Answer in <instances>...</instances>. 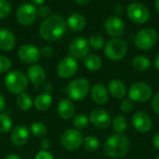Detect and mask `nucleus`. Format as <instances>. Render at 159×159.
Returning a JSON list of instances; mask_svg holds the SVG:
<instances>
[{
  "label": "nucleus",
  "instance_id": "obj_1",
  "mask_svg": "<svg viewBox=\"0 0 159 159\" xmlns=\"http://www.w3.org/2000/svg\"><path fill=\"white\" fill-rule=\"evenodd\" d=\"M67 30L65 19L58 14H53L46 18L40 25L39 33L48 41H57L63 37Z\"/></svg>",
  "mask_w": 159,
  "mask_h": 159
},
{
  "label": "nucleus",
  "instance_id": "obj_2",
  "mask_svg": "<svg viewBox=\"0 0 159 159\" xmlns=\"http://www.w3.org/2000/svg\"><path fill=\"white\" fill-rule=\"evenodd\" d=\"M129 146V140L127 136L116 133L111 135L105 141L103 150L107 157L112 158H120L128 153Z\"/></svg>",
  "mask_w": 159,
  "mask_h": 159
},
{
  "label": "nucleus",
  "instance_id": "obj_3",
  "mask_svg": "<svg viewBox=\"0 0 159 159\" xmlns=\"http://www.w3.org/2000/svg\"><path fill=\"white\" fill-rule=\"evenodd\" d=\"M5 86L12 94L20 95L24 92L28 85L27 76L19 70L11 71L5 77Z\"/></svg>",
  "mask_w": 159,
  "mask_h": 159
},
{
  "label": "nucleus",
  "instance_id": "obj_4",
  "mask_svg": "<svg viewBox=\"0 0 159 159\" xmlns=\"http://www.w3.org/2000/svg\"><path fill=\"white\" fill-rule=\"evenodd\" d=\"M90 91V84L89 82L84 78H78L72 81L67 88L66 93L70 99L79 101L84 99Z\"/></svg>",
  "mask_w": 159,
  "mask_h": 159
},
{
  "label": "nucleus",
  "instance_id": "obj_5",
  "mask_svg": "<svg viewBox=\"0 0 159 159\" xmlns=\"http://www.w3.org/2000/svg\"><path fill=\"white\" fill-rule=\"evenodd\" d=\"M157 32L150 27L143 28L137 33L134 38L135 46L143 51H148L152 49L157 42Z\"/></svg>",
  "mask_w": 159,
  "mask_h": 159
},
{
  "label": "nucleus",
  "instance_id": "obj_6",
  "mask_svg": "<svg viewBox=\"0 0 159 159\" xmlns=\"http://www.w3.org/2000/svg\"><path fill=\"white\" fill-rule=\"evenodd\" d=\"M128 52V45L121 38H113L104 46V53L106 57L112 61H119L126 56Z\"/></svg>",
  "mask_w": 159,
  "mask_h": 159
},
{
  "label": "nucleus",
  "instance_id": "obj_7",
  "mask_svg": "<svg viewBox=\"0 0 159 159\" xmlns=\"http://www.w3.org/2000/svg\"><path fill=\"white\" fill-rule=\"evenodd\" d=\"M153 90L149 84L143 82H136L132 83L129 89V97L132 101L146 102L152 98Z\"/></svg>",
  "mask_w": 159,
  "mask_h": 159
},
{
  "label": "nucleus",
  "instance_id": "obj_8",
  "mask_svg": "<svg viewBox=\"0 0 159 159\" xmlns=\"http://www.w3.org/2000/svg\"><path fill=\"white\" fill-rule=\"evenodd\" d=\"M129 20L136 24H143L148 22L150 18V12L146 6L140 2H134L130 4L127 10Z\"/></svg>",
  "mask_w": 159,
  "mask_h": 159
},
{
  "label": "nucleus",
  "instance_id": "obj_9",
  "mask_svg": "<svg viewBox=\"0 0 159 159\" xmlns=\"http://www.w3.org/2000/svg\"><path fill=\"white\" fill-rule=\"evenodd\" d=\"M83 135L79 130L70 128L63 132L61 138V142L62 147L67 151H75L83 144Z\"/></svg>",
  "mask_w": 159,
  "mask_h": 159
},
{
  "label": "nucleus",
  "instance_id": "obj_10",
  "mask_svg": "<svg viewBox=\"0 0 159 159\" xmlns=\"http://www.w3.org/2000/svg\"><path fill=\"white\" fill-rule=\"evenodd\" d=\"M78 70V63L75 58L67 56L61 59L56 68L57 74L61 79L72 78Z\"/></svg>",
  "mask_w": 159,
  "mask_h": 159
},
{
  "label": "nucleus",
  "instance_id": "obj_11",
  "mask_svg": "<svg viewBox=\"0 0 159 159\" xmlns=\"http://www.w3.org/2000/svg\"><path fill=\"white\" fill-rule=\"evenodd\" d=\"M70 55L75 59L85 58L90 52V46L89 40L85 37H76L69 45Z\"/></svg>",
  "mask_w": 159,
  "mask_h": 159
},
{
  "label": "nucleus",
  "instance_id": "obj_12",
  "mask_svg": "<svg viewBox=\"0 0 159 159\" xmlns=\"http://www.w3.org/2000/svg\"><path fill=\"white\" fill-rule=\"evenodd\" d=\"M37 17V9L34 5L29 3L21 4L17 10L18 22L22 25L32 24Z\"/></svg>",
  "mask_w": 159,
  "mask_h": 159
},
{
  "label": "nucleus",
  "instance_id": "obj_13",
  "mask_svg": "<svg viewBox=\"0 0 159 159\" xmlns=\"http://www.w3.org/2000/svg\"><path fill=\"white\" fill-rule=\"evenodd\" d=\"M89 122L99 129H105L112 124L110 113L103 109H95L89 114Z\"/></svg>",
  "mask_w": 159,
  "mask_h": 159
},
{
  "label": "nucleus",
  "instance_id": "obj_14",
  "mask_svg": "<svg viewBox=\"0 0 159 159\" xmlns=\"http://www.w3.org/2000/svg\"><path fill=\"white\" fill-rule=\"evenodd\" d=\"M18 56L22 63L29 65H35V63H37L41 57L40 51L36 47L29 44L22 45L19 49Z\"/></svg>",
  "mask_w": 159,
  "mask_h": 159
},
{
  "label": "nucleus",
  "instance_id": "obj_15",
  "mask_svg": "<svg viewBox=\"0 0 159 159\" xmlns=\"http://www.w3.org/2000/svg\"><path fill=\"white\" fill-rule=\"evenodd\" d=\"M131 122H132V126L134 129L140 133L149 132L153 126L151 117L143 112H138L134 113L132 116Z\"/></svg>",
  "mask_w": 159,
  "mask_h": 159
},
{
  "label": "nucleus",
  "instance_id": "obj_16",
  "mask_svg": "<svg viewBox=\"0 0 159 159\" xmlns=\"http://www.w3.org/2000/svg\"><path fill=\"white\" fill-rule=\"evenodd\" d=\"M104 27L107 34L115 38L120 37L125 31V23L123 20L116 16L109 17L105 21Z\"/></svg>",
  "mask_w": 159,
  "mask_h": 159
},
{
  "label": "nucleus",
  "instance_id": "obj_17",
  "mask_svg": "<svg viewBox=\"0 0 159 159\" xmlns=\"http://www.w3.org/2000/svg\"><path fill=\"white\" fill-rule=\"evenodd\" d=\"M29 137H30L29 128L23 125H19L12 130L10 135V140L15 146L20 147L24 145L28 142Z\"/></svg>",
  "mask_w": 159,
  "mask_h": 159
},
{
  "label": "nucleus",
  "instance_id": "obj_18",
  "mask_svg": "<svg viewBox=\"0 0 159 159\" xmlns=\"http://www.w3.org/2000/svg\"><path fill=\"white\" fill-rule=\"evenodd\" d=\"M92 100L98 105H104L109 99L107 88L102 83H96L90 90Z\"/></svg>",
  "mask_w": 159,
  "mask_h": 159
},
{
  "label": "nucleus",
  "instance_id": "obj_19",
  "mask_svg": "<svg viewBox=\"0 0 159 159\" xmlns=\"http://www.w3.org/2000/svg\"><path fill=\"white\" fill-rule=\"evenodd\" d=\"M27 78L34 85H40L46 81V71L38 65H31L27 69Z\"/></svg>",
  "mask_w": 159,
  "mask_h": 159
},
{
  "label": "nucleus",
  "instance_id": "obj_20",
  "mask_svg": "<svg viewBox=\"0 0 159 159\" xmlns=\"http://www.w3.org/2000/svg\"><path fill=\"white\" fill-rule=\"evenodd\" d=\"M75 109L74 103L70 98H62L58 104V108H57L58 114L63 120L71 119L75 114Z\"/></svg>",
  "mask_w": 159,
  "mask_h": 159
},
{
  "label": "nucleus",
  "instance_id": "obj_21",
  "mask_svg": "<svg viewBox=\"0 0 159 159\" xmlns=\"http://www.w3.org/2000/svg\"><path fill=\"white\" fill-rule=\"evenodd\" d=\"M108 92L113 97L121 99L127 94V87L122 81L118 79H113L108 83Z\"/></svg>",
  "mask_w": 159,
  "mask_h": 159
},
{
  "label": "nucleus",
  "instance_id": "obj_22",
  "mask_svg": "<svg viewBox=\"0 0 159 159\" xmlns=\"http://www.w3.org/2000/svg\"><path fill=\"white\" fill-rule=\"evenodd\" d=\"M16 44V37L14 34L5 28H0V50L10 51Z\"/></svg>",
  "mask_w": 159,
  "mask_h": 159
},
{
  "label": "nucleus",
  "instance_id": "obj_23",
  "mask_svg": "<svg viewBox=\"0 0 159 159\" xmlns=\"http://www.w3.org/2000/svg\"><path fill=\"white\" fill-rule=\"evenodd\" d=\"M66 23H67V26L72 31L78 32L84 29L86 25V20L83 15L79 13H73L68 17Z\"/></svg>",
  "mask_w": 159,
  "mask_h": 159
},
{
  "label": "nucleus",
  "instance_id": "obj_24",
  "mask_svg": "<svg viewBox=\"0 0 159 159\" xmlns=\"http://www.w3.org/2000/svg\"><path fill=\"white\" fill-rule=\"evenodd\" d=\"M52 104V97L48 93H42L35 97L34 100V108L39 112H45L50 108Z\"/></svg>",
  "mask_w": 159,
  "mask_h": 159
},
{
  "label": "nucleus",
  "instance_id": "obj_25",
  "mask_svg": "<svg viewBox=\"0 0 159 159\" xmlns=\"http://www.w3.org/2000/svg\"><path fill=\"white\" fill-rule=\"evenodd\" d=\"M132 67L137 71H146L151 67V60L144 55H137L132 59Z\"/></svg>",
  "mask_w": 159,
  "mask_h": 159
},
{
  "label": "nucleus",
  "instance_id": "obj_26",
  "mask_svg": "<svg viewBox=\"0 0 159 159\" xmlns=\"http://www.w3.org/2000/svg\"><path fill=\"white\" fill-rule=\"evenodd\" d=\"M85 67L90 71H97L102 66V59L96 54H89L84 58Z\"/></svg>",
  "mask_w": 159,
  "mask_h": 159
},
{
  "label": "nucleus",
  "instance_id": "obj_27",
  "mask_svg": "<svg viewBox=\"0 0 159 159\" xmlns=\"http://www.w3.org/2000/svg\"><path fill=\"white\" fill-rule=\"evenodd\" d=\"M16 104L19 109H20L22 111H28L33 107L34 102H33L31 96L28 95L27 93L23 92V93L18 95V97L16 98Z\"/></svg>",
  "mask_w": 159,
  "mask_h": 159
},
{
  "label": "nucleus",
  "instance_id": "obj_28",
  "mask_svg": "<svg viewBox=\"0 0 159 159\" xmlns=\"http://www.w3.org/2000/svg\"><path fill=\"white\" fill-rule=\"evenodd\" d=\"M112 126H113V129L116 133L123 134L128 128V121L124 116L117 115L112 120Z\"/></svg>",
  "mask_w": 159,
  "mask_h": 159
},
{
  "label": "nucleus",
  "instance_id": "obj_29",
  "mask_svg": "<svg viewBox=\"0 0 159 159\" xmlns=\"http://www.w3.org/2000/svg\"><path fill=\"white\" fill-rule=\"evenodd\" d=\"M83 146L86 149V151L89 153H93L99 149L100 142L94 136H88L83 140Z\"/></svg>",
  "mask_w": 159,
  "mask_h": 159
},
{
  "label": "nucleus",
  "instance_id": "obj_30",
  "mask_svg": "<svg viewBox=\"0 0 159 159\" xmlns=\"http://www.w3.org/2000/svg\"><path fill=\"white\" fill-rule=\"evenodd\" d=\"M30 132L35 138H43L47 134V127L41 122H35L32 124L30 127Z\"/></svg>",
  "mask_w": 159,
  "mask_h": 159
},
{
  "label": "nucleus",
  "instance_id": "obj_31",
  "mask_svg": "<svg viewBox=\"0 0 159 159\" xmlns=\"http://www.w3.org/2000/svg\"><path fill=\"white\" fill-rule=\"evenodd\" d=\"M89 117L82 113L76 114L73 119V125L77 130L85 129L89 126Z\"/></svg>",
  "mask_w": 159,
  "mask_h": 159
},
{
  "label": "nucleus",
  "instance_id": "obj_32",
  "mask_svg": "<svg viewBox=\"0 0 159 159\" xmlns=\"http://www.w3.org/2000/svg\"><path fill=\"white\" fill-rule=\"evenodd\" d=\"M12 128V120L9 115L6 113H0V132L7 133Z\"/></svg>",
  "mask_w": 159,
  "mask_h": 159
},
{
  "label": "nucleus",
  "instance_id": "obj_33",
  "mask_svg": "<svg viewBox=\"0 0 159 159\" xmlns=\"http://www.w3.org/2000/svg\"><path fill=\"white\" fill-rule=\"evenodd\" d=\"M89 46L91 48H93L95 50H101L104 46V39L101 35L95 34V35H92L89 37Z\"/></svg>",
  "mask_w": 159,
  "mask_h": 159
},
{
  "label": "nucleus",
  "instance_id": "obj_34",
  "mask_svg": "<svg viewBox=\"0 0 159 159\" xmlns=\"http://www.w3.org/2000/svg\"><path fill=\"white\" fill-rule=\"evenodd\" d=\"M11 11V6L7 0H0V19L6 18Z\"/></svg>",
  "mask_w": 159,
  "mask_h": 159
},
{
  "label": "nucleus",
  "instance_id": "obj_35",
  "mask_svg": "<svg viewBox=\"0 0 159 159\" xmlns=\"http://www.w3.org/2000/svg\"><path fill=\"white\" fill-rule=\"evenodd\" d=\"M133 109H134V103L129 98L124 99L120 104V111L123 113H129L133 111Z\"/></svg>",
  "mask_w": 159,
  "mask_h": 159
},
{
  "label": "nucleus",
  "instance_id": "obj_36",
  "mask_svg": "<svg viewBox=\"0 0 159 159\" xmlns=\"http://www.w3.org/2000/svg\"><path fill=\"white\" fill-rule=\"evenodd\" d=\"M11 67V62L9 58L0 55V73H6L7 72Z\"/></svg>",
  "mask_w": 159,
  "mask_h": 159
},
{
  "label": "nucleus",
  "instance_id": "obj_37",
  "mask_svg": "<svg viewBox=\"0 0 159 159\" xmlns=\"http://www.w3.org/2000/svg\"><path fill=\"white\" fill-rule=\"evenodd\" d=\"M49 13H50V8L48 6H46V5H41L37 9V15L43 18H46V17L48 18Z\"/></svg>",
  "mask_w": 159,
  "mask_h": 159
},
{
  "label": "nucleus",
  "instance_id": "obj_38",
  "mask_svg": "<svg viewBox=\"0 0 159 159\" xmlns=\"http://www.w3.org/2000/svg\"><path fill=\"white\" fill-rule=\"evenodd\" d=\"M39 51H40V55L43 56V57H46V58L50 57L52 55V53H53V50L49 46H44Z\"/></svg>",
  "mask_w": 159,
  "mask_h": 159
},
{
  "label": "nucleus",
  "instance_id": "obj_39",
  "mask_svg": "<svg viewBox=\"0 0 159 159\" xmlns=\"http://www.w3.org/2000/svg\"><path fill=\"white\" fill-rule=\"evenodd\" d=\"M152 109L157 115H159V93L156 94L152 98Z\"/></svg>",
  "mask_w": 159,
  "mask_h": 159
},
{
  "label": "nucleus",
  "instance_id": "obj_40",
  "mask_svg": "<svg viewBox=\"0 0 159 159\" xmlns=\"http://www.w3.org/2000/svg\"><path fill=\"white\" fill-rule=\"evenodd\" d=\"M35 159H54V157H53V156L49 152L42 150V151H39L36 154Z\"/></svg>",
  "mask_w": 159,
  "mask_h": 159
},
{
  "label": "nucleus",
  "instance_id": "obj_41",
  "mask_svg": "<svg viewBox=\"0 0 159 159\" xmlns=\"http://www.w3.org/2000/svg\"><path fill=\"white\" fill-rule=\"evenodd\" d=\"M40 146L42 148V150L47 151L48 150V148L50 147V141L48 139H44L42 140V142H40Z\"/></svg>",
  "mask_w": 159,
  "mask_h": 159
},
{
  "label": "nucleus",
  "instance_id": "obj_42",
  "mask_svg": "<svg viewBox=\"0 0 159 159\" xmlns=\"http://www.w3.org/2000/svg\"><path fill=\"white\" fill-rule=\"evenodd\" d=\"M5 108H6V99L4 96L0 93V113L5 110Z\"/></svg>",
  "mask_w": 159,
  "mask_h": 159
},
{
  "label": "nucleus",
  "instance_id": "obj_43",
  "mask_svg": "<svg viewBox=\"0 0 159 159\" xmlns=\"http://www.w3.org/2000/svg\"><path fill=\"white\" fill-rule=\"evenodd\" d=\"M153 144L157 149L159 150V132L154 135V137H153Z\"/></svg>",
  "mask_w": 159,
  "mask_h": 159
},
{
  "label": "nucleus",
  "instance_id": "obj_44",
  "mask_svg": "<svg viewBox=\"0 0 159 159\" xmlns=\"http://www.w3.org/2000/svg\"><path fill=\"white\" fill-rule=\"evenodd\" d=\"M89 1L90 0H75V2L78 5H80V6H86V5H88L89 3Z\"/></svg>",
  "mask_w": 159,
  "mask_h": 159
},
{
  "label": "nucleus",
  "instance_id": "obj_45",
  "mask_svg": "<svg viewBox=\"0 0 159 159\" xmlns=\"http://www.w3.org/2000/svg\"><path fill=\"white\" fill-rule=\"evenodd\" d=\"M155 66H156L157 69L159 71V52L157 54V56L155 58Z\"/></svg>",
  "mask_w": 159,
  "mask_h": 159
},
{
  "label": "nucleus",
  "instance_id": "obj_46",
  "mask_svg": "<svg viewBox=\"0 0 159 159\" xmlns=\"http://www.w3.org/2000/svg\"><path fill=\"white\" fill-rule=\"evenodd\" d=\"M5 159H20V157H18L17 155H13V154H11V155L7 156Z\"/></svg>",
  "mask_w": 159,
  "mask_h": 159
},
{
  "label": "nucleus",
  "instance_id": "obj_47",
  "mask_svg": "<svg viewBox=\"0 0 159 159\" xmlns=\"http://www.w3.org/2000/svg\"><path fill=\"white\" fill-rule=\"evenodd\" d=\"M50 89H51V85H50L49 83H47V84H45V86H44V90L46 91L45 93H48V94H49V92H50Z\"/></svg>",
  "mask_w": 159,
  "mask_h": 159
},
{
  "label": "nucleus",
  "instance_id": "obj_48",
  "mask_svg": "<svg viewBox=\"0 0 159 159\" xmlns=\"http://www.w3.org/2000/svg\"><path fill=\"white\" fill-rule=\"evenodd\" d=\"M31 1L34 5H43V3L45 2V0H31Z\"/></svg>",
  "mask_w": 159,
  "mask_h": 159
},
{
  "label": "nucleus",
  "instance_id": "obj_49",
  "mask_svg": "<svg viewBox=\"0 0 159 159\" xmlns=\"http://www.w3.org/2000/svg\"><path fill=\"white\" fill-rule=\"evenodd\" d=\"M155 7H156V9L157 11V13L159 14V0H156L155 2Z\"/></svg>",
  "mask_w": 159,
  "mask_h": 159
},
{
  "label": "nucleus",
  "instance_id": "obj_50",
  "mask_svg": "<svg viewBox=\"0 0 159 159\" xmlns=\"http://www.w3.org/2000/svg\"><path fill=\"white\" fill-rule=\"evenodd\" d=\"M156 159H159V155L157 156V158H156Z\"/></svg>",
  "mask_w": 159,
  "mask_h": 159
}]
</instances>
